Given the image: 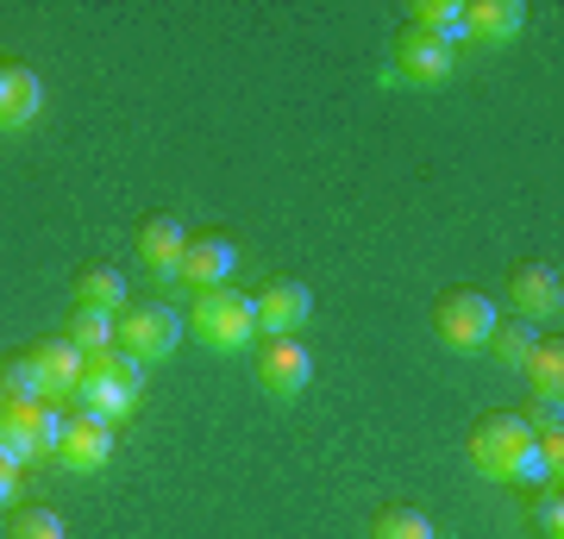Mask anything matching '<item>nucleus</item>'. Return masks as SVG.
Wrapping results in <instances>:
<instances>
[{
	"instance_id": "obj_27",
	"label": "nucleus",
	"mask_w": 564,
	"mask_h": 539,
	"mask_svg": "<svg viewBox=\"0 0 564 539\" xmlns=\"http://www.w3.org/2000/svg\"><path fill=\"white\" fill-rule=\"evenodd\" d=\"M0 414H7V396H0Z\"/></svg>"
},
{
	"instance_id": "obj_24",
	"label": "nucleus",
	"mask_w": 564,
	"mask_h": 539,
	"mask_svg": "<svg viewBox=\"0 0 564 539\" xmlns=\"http://www.w3.org/2000/svg\"><path fill=\"white\" fill-rule=\"evenodd\" d=\"M533 527H540L545 539H564V496H558V483L533 489Z\"/></svg>"
},
{
	"instance_id": "obj_1",
	"label": "nucleus",
	"mask_w": 564,
	"mask_h": 539,
	"mask_svg": "<svg viewBox=\"0 0 564 539\" xmlns=\"http://www.w3.org/2000/svg\"><path fill=\"white\" fill-rule=\"evenodd\" d=\"M470 464H477V477H489V483H527V489L558 483V471H552L545 452H540V433H533L521 414H484L477 420V427H470Z\"/></svg>"
},
{
	"instance_id": "obj_11",
	"label": "nucleus",
	"mask_w": 564,
	"mask_h": 539,
	"mask_svg": "<svg viewBox=\"0 0 564 539\" xmlns=\"http://www.w3.org/2000/svg\"><path fill=\"white\" fill-rule=\"evenodd\" d=\"M44 107V82L25 63H0V132H25Z\"/></svg>"
},
{
	"instance_id": "obj_7",
	"label": "nucleus",
	"mask_w": 564,
	"mask_h": 539,
	"mask_svg": "<svg viewBox=\"0 0 564 539\" xmlns=\"http://www.w3.org/2000/svg\"><path fill=\"white\" fill-rule=\"evenodd\" d=\"M307 314H314V289L307 282H270L258 295V333H270V339H295L307 326Z\"/></svg>"
},
{
	"instance_id": "obj_21",
	"label": "nucleus",
	"mask_w": 564,
	"mask_h": 539,
	"mask_svg": "<svg viewBox=\"0 0 564 539\" xmlns=\"http://www.w3.org/2000/svg\"><path fill=\"white\" fill-rule=\"evenodd\" d=\"M370 539H440V533H433V520L421 508H383L377 527H370Z\"/></svg>"
},
{
	"instance_id": "obj_13",
	"label": "nucleus",
	"mask_w": 564,
	"mask_h": 539,
	"mask_svg": "<svg viewBox=\"0 0 564 539\" xmlns=\"http://www.w3.org/2000/svg\"><path fill=\"white\" fill-rule=\"evenodd\" d=\"M32 364H39V377H44V401H76V382H82V370H88V358H82L76 345L63 339H44L39 352H32Z\"/></svg>"
},
{
	"instance_id": "obj_23",
	"label": "nucleus",
	"mask_w": 564,
	"mask_h": 539,
	"mask_svg": "<svg viewBox=\"0 0 564 539\" xmlns=\"http://www.w3.org/2000/svg\"><path fill=\"white\" fill-rule=\"evenodd\" d=\"M7 539H69V527H63L57 508H20L13 527H7Z\"/></svg>"
},
{
	"instance_id": "obj_25",
	"label": "nucleus",
	"mask_w": 564,
	"mask_h": 539,
	"mask_svg": "<svg viewBox=\"0 0 564 539\" xmlns=\"http://www.w3.org/2000/svg\"><path fill=\"white\" fill-rule=\"evenodd\" d=\"M95 364H101L107 377H120L126 389H132V396H139V389H144V364L132 358V352H120V345H113V352H101V358H95Z\"/></svg>"
},
{
	"instance_id": "obj_8",
	"label": "nucleus",
	"mask_w": 564,
	"mask_h": 539,
	"mask_svg": "<svg viewBox=\"0 0 564 539\" xmlns=\"http://www.w3.org/2000/svg\"><path fill=\"white\" fill-rule=\"evenodd\" d=\"M458 69V51L440 39H426V32H402V44H395V76L414 82V88H440L445 76Z\"/></svg>"
},
{
	"instance_id": "obj_3",
	"label": "nucleus",
	"mask_w": 564,
	"mask_h": 539,
	"mask_svg": "<svg viewBox=\"0 0 564 539\" xmlns=\"http://www.w3.org/2000/svg\"><path fill=\"white\" fill-rule=\"evenodd\" d=\"M176 345H182V314L170 308V301L126 308V314H120V352H132L144 370H151V364H163Z\"/></svg>"
},
{
	"instance_id": "obj_16",
	"label": "nucleus",
	"mask_w": 564,
	"mask_h": 539,
	"mask_svg": "<svg viewBox=\"0 0 564 539\" xmlns=\"http://www.w3.org/2000/svg\"><path fill=\"white\" fill-rule=\"evenodd\" d=\"M63 339L76 345L82 358H101V352H113V345H120V314H101V308H76Z\"/></svg>"
},
{
	"instance_id": "obj_2",
	"label": "nucleus",
	"mask_w": 564,
	"mask_h": 539,
	"mask_svg": "<svg viewBox=\"0 0 564 539\" xmlns=\"http://www.w3.org/2000/svg\"><path fill=\"white\" fill-rule=\"evenodd\" d=\"M188 326H195L202 345H214V352H245V345L258 339V301L245 295V289H202Z\"/></svg>"
},
{
	"instance_id": "obj_22",
	"label": "nucleus",
	"mask_w": 564,
	"mask_h": 539,
	"mask_svg": "<svg viewBox=\"0 0 564 539\" xmlns=\"http://www.w3.org/2000/svg\"><path fill=\"white\" fill-rule=\"evenodd\" d=\"M0 396L7 401H44V377H39V364H32V352L0 370Z\"/></svg>"
},
{
	"instance_id": "obj_4",
	"label": "nucleus",
	"mask_w": 564,
	"mask_h": 539,
	"mask_svg": "<svg viewBox=\"0 0 564 539\" xmlns=\"http://www.w3.org/2000/svg\"><path fill=\"white\" fill-rule=\"evenodd\" d=\"M440 339L452 345V352H489V333H496V301L477 295V289H452V295L440 301Z\"/></svg>"
},
{
	"instance_id": "obj_5",
	"label": "nucleus",
	"mask_w": 564,
	"mask_h": 539,
	"mask_svg": "<svg viewBox=\"0 0 564 539\" xmlns=\"http://www.w3.org/2000/svg\"><path fill=\"white\" fill-rule=\"evenodd\" d=\"M258 382L270 389L276 401H295L314 382V352L302 339H263L258 352Z\"/></svg>"
},
{
	"instance_id": "obj_19",
	"label": "nucleus",
	"mask_w": 564,
	"mask_h": 539,
	"mask_svg": "<svg viewBox=\"0 0 564 539\" xmlns=\"http://www.w3.org/2000/svg\"><path fill=\"white\" fill-rule=\"evenodd\" d=\"M527 382H533V396H558L564 389V345L558 339H540L533 352H527Z\"/></svg>"
},
{
	"instance_id": "obj_14",
	"label": "nucleus",
	"mask_w": 564,
	"mask_h": 539,
	"mask_svg": "<svg viewBox=\"0 0 564 539\" xmlns=\"http://www.w3.org/2000/svg\"><path fill=\"white\" fill-rule=\"evenodd\" d=\"M527 25L521 0H464V32L477 44H514Z\"/></svg>"
},
{
	"instance_id": "obj_17",
	"label": "nucleus",
	"mask_w": 564,
	"mask_h": 539,
	"mask_svg": "<svg viewBox=\"0 0 564 539\" xmlns=\"http://www.w3.org/2000/svg\"><path fill=\"white\" fill-rule=\"evenodd\" d=\"M414 32H426V39H440L458 51L470 32H464V0H421L414 7Z\"/></svg>"
},
{
	"instance_id": "obj_10",
	"label": "nucleus",
	"mask_w": 564,
	"mask_h": 539,
	"mask_svg": "<svg viewBox=\"0 0 564 539\" xmlns=\"http://www.w3.org/2000/svg\"><path fill=\"white\" fill-rule=\"evenodd\" d=\"M107 459H113V427L76 414L69 420V433H63V445H57V464L63 471H76V477H95V471H107Z\"/></svg>"
},
{
	"instance_id": "obj_20",
	"label": "nucleus",
	"mask_w": 564,
	"mask_h": 539,
	"mask_svg": "<svg viewBox=\"0 0 564 539\" xmlns=\"http://www.w3.org/2000/svg\"><path fill=\"white\" fill-rule=\"evenodd\" d=\"M540 339H545L540 326L514 314V320H496V333H489V352H496L502 364H527V352H533Z\"/></svg>"
},
{
	"instance_id": "obj_15",
	"label": "nucleus",
	"mask_w": 564,
	"mask_h": 539,
	"mask_svg": "<svg viewBox=\"0 0 564 539\" xmlns=\"http://www.w3.org/2000/svg\"><path fill=\"white\" fill-rule=\"evenodd\" d=\"M182 245H188V226L176 220V214H158V220H144L139 226V258L151 277H176V263H182Z\"/></svg>"
},
{
	"instance_id": "obj_26",
	"label": "nucleus",
	"mask_w": 564,
	"mask_h": 539,
	"mask_svg": "<svg viewBox=\"0 0 564 539\" xmlns=\"http://www.w3.org/2000/svg\"><path fill=\"white\" fill-rule=\"evenodd\" d=\"M13 502H20V471L0 459V508H13Z\"/></svg>"
},
{
	"instance_id": "obj_12",
	"label": "nucleus",
	"mask_w": 564,
	"mask_h": 539,
	"mask_svg": "<svg viewBox=\"0 0 564 539\" xmlns=\"http://www.w3.org/2000/svg\"><path fill=\"white\" fill-rule=\"evenodd\" d=\"M76 401H82V414L88 420H107V427H120V420L139 408V396H132L120 377H107L95 358H88V370H82V382H76Z\"/></svg>"
},
{
	"instance_id": "obj_6",
	"label": "nucleus",
	"mask_w": 564,
	"mask_h": 539,
	"mask_svg": "<svg viewBox=\"0 0 564 539\" xmlns=\"http://www.w3.org/2000/svg\"><path fill=\"white\" fill-rule=\"evenodd\" d=\"M232 263H239V251H232V239H220V233H202V239H188L182 245V263H176V277L182 289H226V277H232Z\"/></svg>"
},
{
	"instance_id": "obj_9",
	"label": "nucleus",
	"mask_w": 564,
	"mask_h": 539,
	"mask_svg": "<svg viewBox=\"0 0 564 539\" xmlns=\"http://www.w3.org/2000/svg\"><path fill=\"white\" fill-rule=\"evenodd\" d=\"M508 295H514V314L521 320L545 326V320H558V308H564V282H558L552 263H521L514 282H508Z\"/></svg>"
},
{
	"instance_id": "obj_18",
	"label": "nucleus",
	"mask_w": 564,
	"mask_h": 539,
	"mask_svg": "<svg viewBox=\"0 0 564 539\" xmlns=\"http://www.w3.org/2000/svg\"><path fill=\"white\" fill-rule=\"evenodd\" d=\"M76 308H101V314H126V277L120 270H82L76 277Z\"/></svg>"
}]
</instances>
